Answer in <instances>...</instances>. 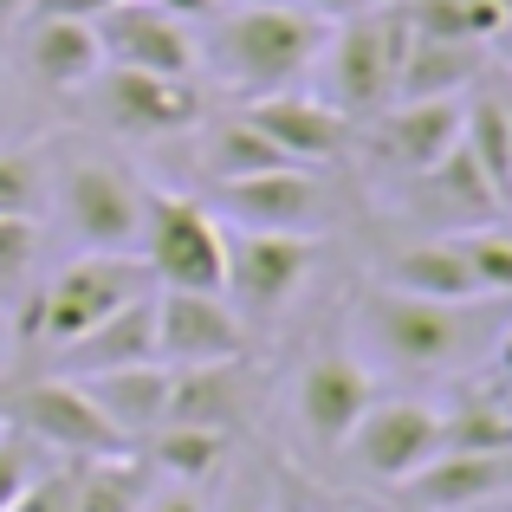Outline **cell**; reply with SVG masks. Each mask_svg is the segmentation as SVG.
<instances>
[{
  "instance_id": "obj_16",
  "label": "cell",
  "mask_w": 512,
  "mask_h": 512,
  "mask_svg": "<svg viewBox=\"0 0 512 512\" xmlns=\"http://www.w3.org/2000/svg\"><path fill=\"white\" fill-rule=\"evenodd\" d=\"M415 512H487L512 493V448H448L402 480Z\"/></svg>"
},
{
  "instance_id": "obj_35",
  "label": "cell",
  "mask_w": 512,
  "mask_h": 512,
  "mask_svg": "<svg viewBox=\"0 0 512 512\" xmlns=\"http://www.w3.org/2000/svg\"><path fill=\"white\" fill-rule=\"evenodd\" d=\"M104 7H117V0H33L26 13H52V20H98Z\"/></svg>"
},
{
  "instance_id": "obj_33",
  "label": "cell",
  "mask_w": 512,
  "mask_h": 512,
  "mask_svg": "<svg viewBox=\"0 0 512 512\" xmlns=\"http://www.w3.org/2000/svg\"><path fill=\"white\" fill-rule=\"evenodd\" d=\"M208 512H279V480L273 474H240Z\"/></svg>"
},
{
  "instance_id": "obj_18",
  "label": "cell",
  "mask_w": 512,
  "mask_h": 512,
  "mask_svg": "<svg viewBox=\"0 0 512 512\" xmlns=\"http://www.w3.org/2000/svg\"><path fill=\"white\" fill-rule=\"evenodd\" d=\"M20 72L52 98H78L91 78L104 72V52L91 20H52V13H26L20 20Z\"/></svg>"
},
{
  "instance_id": "obj_13",
  "label": "cell",
  "mask_w": 512,
  "mask_h": 512,
  "mask_svg": "<svg viewBox=\"0 0 512 512\" xmlns=\"http://www.w3.org/2000/svg\"><path fill=\"white\" fill-rule=\"evenodd\" d=\"M247 318L227 305V292H156V357L169 370H188V363H227L247 357Z\"/></svg>"
},
{
  "instance_id": "obj_34",
  "label": "cell",
  "mask_w": 512,
  "mask_h": 512,
  "mask_svg": "<svg viewBox=\"0 0 512 512\" xmlns=\"http://www.w3.org/2000/svg\"><path fill=\"white\" fill-rule=\"evenodd\" d=\"M137 512H208V487H188V480H163V487H156L150 480V493H143Z\"/></svg>"
},
{
  "instance_id": "obj_32",
  "label": "cell",
  "mask_w": 512,
  "mask_h": 512,
  "mask_svg": "<svg viewBox=\"0 0 512 512\" xmlns=\"http://www.w3.org/2000/svg\"><path fill=\"white\" fill-rule=\"evenodd\" d=\"M7 512H78V474H72V461H59V467H39L33 474V487L20 493Z\"/></svg>"
},
{
  "instance_id": "obj_17",
  "label": "cell",
  "mask_w": 512,
  "mask_h": 512,
  "mask_svg": "<svg viewBox=\"0 0 512 512\" xmlns=\"http://www.w3.org/2000/svg\"><path fill=\"white\" fill-rule=\"evenodd\" d=\"M253 396H260V370L247 357L227 363H188V370H169V428H214V435H234L253 415Z\"/></svg>"
},
{
  "instance_id": "obj_23",
  "label": "cell",
  "mask_w": 512,
  "mask_h": 512,
  "mask_svg": "<svg viewBox=\"0 0 512 512\" xmlns=\"http://www.w3.org/2000/svg\"><path fill=\"white\" fill-rule=\"evenodd\" d=\"M383 286L409 292V299H448V305L480 299L474 273H467L461 247H454V234H435V240H415V247L389 253V260H383Z\"/></svg>"
},
{
  "instance_id": "obj_31",
  "label": "cell",
  "mask_w": 512,
  "mask_h": 512,
  "mask_svg": "<svg viewBox=\"0 0 512 512\" xmlns=\"http://www.w3.org/2000/svg\"><path fill=\"white\" fill-rule=\"evenodd\" d=\"M39 467H46V461H39V448H33V441H26L20 428H7V422H0V512H7V506L20 500L26 487H33V474H39Z\"/></svg>"
},
{
  "instance_id": "obj_24",
  "label": "cell",
  "mask_w": 512,
  "mask_h": 512,
  "mask_svg": "<svg viewBox=\"0 0 512 512\" xmlns=\"http://www.w3.org/2000/svg\"><path fill=\"white\" fill-rule=\"evenodd\" d=\"M227 448H234V435H214V428H169V422L156 428V435L137 441V454L150 461V474L188 480V487H208V480H221Z\"/></svg>"
},
{
  "instance_id": "obj_12",
  "label": "cell",
  "mask_w": 512,
  "mask_h": 512,
  "mask_svg": "<svg viewBox=\"0 0 512 512\" xmlns=\"http://www.w3.org/2000/svg\"><path fill=\"white\" fill-rule=\"evenodd\" d=\"M214 214L227 227H273V234H318L325 221V182L305 163H279L240 182H214Z\"/></svg>"
},
{
  "instance_id": "obj_6",
  "label": "cell",
  "mask_w": 512,
  "mask_h": 512,
  "mask_svg": "<svg viewBox=\"0 0 512 512\" xmlns=\"http://www.w3.org/2000/svg\"><path fill=\"white\" fill-rule=\"evenodd\" d=\"M137 260L150 266L156 286L175 292H221V266H227V227L214 208L188 195H150L143 208V240Z\"/></svg>"
},
{
  "instance_id": "obj_44",
  "label": "cell",
  "mask_w": 512,
  "mask_h": 512,
  "mask_svg": "<svg viewBox=\"0 0 512 512\" xmlns=\"http://www.w3.org/2000/svg\"><path fill=\"white\" fill-rule=\"evenodd\" d=\"M487 512H493V506H487ZM500 512H512V493H506V500H500Z\"/></svg>"
},
{
  "instance_id": "obj_28",
  "label": "cell",
  "mask_w": 512,
  "mask_h": 512,
  "mask_svg": "<svg viewBox=\"0 0 512 512\" xmlns=\"http://www.w3.org/2000/svg\"><path fill=\"white\" fill-rule=\"evenodd\" d=\"M448 448H512L506 396H461L454 409H441V454Z\"/></svg>"
},
{
  "instance_id": "obj_30",
  "label": "cell",
  "mask_w": 512,
  "mask_h": 512,
  "mask_svg": "<svg viewBox=\"0 0 512 512\" xmlns=\"http://www.w3.org/2000/svg\"><path fill=\"white\" fill-rule=\"evenodd\" d=\"M39 260V221H0V305H20Z\"/></svg>"
},
{
  "instance_id": "obj_46",
  "label": "cell",
  "mask_w": 512,
  "mask_h": 512,
  "mask_svg": "<svg viewBox=\"0 0 512 512\" xmlns=\"http://www.w3.org/2000/svg\"><path fill=\"white\" fill-rule=\"evenodd\" d=\"M506 20H512V0H506Z\"/></svg>"
},
{
  "instance_id": "obj_39",
  "label": "cell",
  "mask_w": 512,
  "mask_h": 512,
  "mask_svg": "<svg viewBox=\"0 0 512 512\" xmlns=\"http://www.w3.org/2000/svg\"><path fill=\"white\" fill-rule=\"evenodd\" d=\"M487 52H493V59H500V65H506V72H512V20H506V26H500V33H493V39H487Z\"/></svg>"
},
{
  "instance_id": "obj_36",
  "label": "cell",
  "mask_w": 512,
  "mask_h": 512,
  "mask_svg": "<svg viewBox=\"0 0 512 512\" xmlns=\"http://www.w3.org/2000/svg\"><path fill=\"white\" fill-rule=\"evenodd\" d=\"M150 7H163V13H175V20H188V26H201L208 13H221L214 0H150Z\"/></svg>"
},
{
  "instance_id": "obj_2",
  "label": "cell",
  "mask_w": 512,
  "mask_h": 512,
  "mask_svg": "<svg viewBox=\"0 0 512 512\" xmlns=\"http://www.w3.org/2000/svg\"><path fill=\"white\" fill-rule=\"evenodd\" d=\"M500 305L506 299L448 305V299H409V292L376 286L363 299L357 325H363V344L383 363H396V370H461L467 357L500 344V331H506Z\"/></svg>"
},
{
  "instance_id": "obj_9",
  "label": "cell",
  "mask_w": 512,
  "mask_h": 512,
  "mask_svg": "<svg viewBox=\"0 0 512 512\" xmlns=\"http://www.w3.org/2000/svg\"><path fill=\"white\" fill-rule=\"evenodd\" d=\"M344 454L357 461L363 480L376 487H402L422 461L441 454V402L428 396H389V402H370L350 428Z\"/></svg>"
},
{
  "instance_id": "obj_1",
  "label": "cell",
  "mask_w": 512,
  "mask_h": 512,
  "mask_svg": "<svg viewBox=\"0 0 512 512\" xmlns=\"http://www.w3.org/2000/svg\"><path fill=\"white\" fill-rule=\"evenodd\" d=\"M331 20L325 13H305L292 0H273V7H221L201 20L195 39V65H208L227 91H247V98H266V91H292L325 52Z\"/></svg>"
},
{
  "instance_id": "obj_42",
  "label": "cell",
  "mask_w": 512,
  "mask_h": 512,
  "mask_svg": "<svg viewBox=\"0 0 512 512\" xmlns=\"http://www.w3.org/2000/svg\"><path fill=\"white\" fill-rule=\"evenodd\" d=\"M214 7H273V0H214Z\"/></svg>"
},
{
  "instance_id": "obj_29",
  "label": "cell",
  "mask_w": 512,
  "mask_h": 512,
  "mask_svg": "<svg viewBox=\"0 0 512 512\" xmlns=\"http://www.w3.org/2000/svg\"><path fill=\"white\" fill-rule=\"evenodd\" d=\"M454 247H461L480 299H512V234L506 227H493V221L487 227H461Z\"/></svg>"
},
{
  "instance_id": "obj_20",
  "label": "cell",
  "mask_w": 512,
  "mask_h": 512,
  "mask_svg": "<svg viewBox=\"0 0 512 512\" xmlns=\"http://www.w3.org/2000/svg\"><path fill=\"white\" fill-rule=\"evenodd\" d=\"M156 357V292H143V299L117 305L104 325H91L85 338L59 344L46 363V376H98V370H124V363H150ZM163 363V357H156Z\"/></svg>"
},
{
  "instance_id": "obj_41",
  "label": "cell",
  "mask_w": 512,
  "mask_h": 512,
  "mask_svg": "<svg viewBox=\"0 0 512 512\" xmlns=\"http://www.w3.org/2000/svg\"><path fill=\"white\" fill-rule=\"evenodd\" d=\"M279 512H305V506H299V487H292V480H279Z\"/></svg>"
},
{
  "instance_id": "obj_27",
  "label": "cell",
  "mask_w": 512,
  "mask_h": 512,
  "mask_svg": "<svg viewBox=\"0 0 512 512\" xmlns=\"http://www.w3.org/2000/svg\"><path fill=\"white\" fill-rule=\"evenodd\" d=\"M46 195H52L46 150L7 143V150H0V221H39V214H46Z\"/></svg>"
},
{
  "instance_id": "obj_21",
  "label": "cell",
  "mask_w": 512,
  "mask_h": 512,
  "mask_svg": "<svg viewBox=\"0 0 512 512\" xmlns=\"http://www.w3.org/2000/svg\"><path fill=\"white\" fill-rule=\"evenodd\" d=\"M78 389H85L91 402H98V415L117 428V435L137 448L143 435H156L169 415V363H124V370H98V376H78Z\"/></svg>"
},
{
  "instance_id": "obj_37",
  "label": "cell",
  "mask_w": 512,
  "mask_h": 512,
  "mask_svg": "<svg viewBox=\"0 0 512 512\" xmlns=\"http://www.w3.org/2000/svg\"><path fill=\"white\" fill-rule=\"evenodd\" d=\"M299 506L305 512H363L357 500H344V493H312V487H299Z\"/></svg>"
},
{
  "instance_id": "obj_4",
  "label": "cell",
  "mask_w": 512,
  "mask_h": 512,
  "mask_svg": "<svg viewBox=\"0 0 512 512\" xmlns=\"http://www.w3.org/2000/svg\"><path fill=\"white\" fill-rule=\"evenodd\" d=\"M409 52V20L402 7H350L344 20H331L325 52H318V98L331 111H344L350 124L376 117L396 98V72Z\"/></svg>"
},
{
  "instance_id": "obj_14",
  "label": "cell",
  "mask_w": 512,
  "mask_h": 512,
  "mask_svg": "<svg viewBox=\"0 0 512 512\" xmlns=\"http://www.w3.org/2000/svg\"><path fill=\"white\" fill-rule=\"evenodd\" d=\"M104 65H130V72H163V78H188L195 72V26L175 13L150 7V0H117L91 20Z\"/></svg>"
},
{
  "instance_id": "obj_15",
  "label": "cell",
  "mask_w": 512,
  "mask_h": 512,
  "mask_svg": "<svg viewBox=\"0 0 512 512\" xmlns=\"http://www.w3.org/2000/svg\"><path fill=\"white\" fill-rule=\"evenodd\" d=\"M247 117L266 143L286 150V163H305V169H325V163H344L350 143H357V124L344 111H331L318 91H266V98H247Z\"/></svg>"
},
{
  "instance_id": "obj_19",
  "label": "cell",
  "mask_w": 512,
  "mask_h": 512,
  "mask_svg": "<svg viewBox=\"0 0 512 512\" xmlns=\"http://www.w3.org/2000/svg\"><path fill=\"white\" fill-rule=\"evenodd\" d=\"M506 201L493 195V182L480 175V163L454 143L448 156H441L435 169L409 175V214L428 227H441V234H461V227H487L493 214H500Z\"/></svg>"
},
{
  "instance_id": "obj_7",
  "label": "cell",
  "mask_w": 512,
  "mask_h": 512,
  "mask_svg": "<svg viewBox=\"0 0 512 512\" xmlns=\"http://www.w3.org/2000/svg\"><path fill=\"white\" fill-rule=\"evenodd\" d=\"M318 266V234H273V227H227L221 292L247 318H279Z\"/></svg>"
},
{
  "instance_id": "obj_43",
  "label": "cell",
  "mask_w": 512,
  "mask_h": 512,
  "mask_svg": "<svg viewBox=\"0 0 512 512\" xmlns=\"http://www.w3.org/2000/svg\"><path fill=\"white\" fill-rule=\"evenodd\" d=\"M350 7H396V0H350Z\"/></svg>"
},
{
  "instance_id": "obj_40",
  "label": "cell",
  "mask_w": 512,
  "mask_h": 512,
  "mask_svg": "<svg viewBox=\"0 0 512 512\" xmlns=\"http://www.w3.org/2000/svg\"><path fill=\"white\" fill-rule=\"evenodd\" d=\"M26 7H33V0H0V33H13V26L26 20Z\"/></svg>"
},
{
  "instance_id": "obj_11",
  "label": "cell",
  "mask_w": 512,
  "mask_h": 512,
  "mask_svg": "<svg viewBox=\"0 0 512 512\" xmlns=\"http://www.w3.org/2000/svg\"><path fill=\"white\" fill-rule=\"evenodd\" d=\"M454 143H461V98L383 104L376 117H363V156L383 175H396V182L435 169Z\"/></svg>"
},
{
  "instance_id": "obj_47",
  "label": "cell",
  "mask_w": 512,
  "mask_h": 512,
  "mask_svg": "<svg viewBox=\"0 0 512 512\" xmlns=\"http://www.w3.org/2000/svg\"><path fill=\"white\" fill-rule=\"evenodd\" d=\"M506 104H512V85H506Z\"/></svg>"
},
{
  "instance_id": "obj_22",
  "label": "cell",
  "mask_w": 512,
  "mask_h": 512,
  "mask_svg": "<svg viewBox=\"0 0 512 512\" xmlns=\"http://www.w3.org/2000/svg\"><path fill=\"white\" fill-rule=\"evenodd\" d=\"M493 52L474 46V39H428L409 26V52H402L396 72V98L389 104H415V98H467L480 72H487Z\"/></svg>"
},
{
  "instance_id": "obj_26",
  "label": "cell",
  "mask_w": 512,
  "mask_h": 512,
  "mask_svg": "<svg viewBox=\"0 0 512 512\" xmlns=\"http://www.w3.org/2000/svg\"><path fill=\"white\" fill-rule=\"evenodd\" d=\"M279 163H286V150L266 143L240 111L201 130V169H208L214 182H240V175H260V169H279Z\"/></svg>"
},
{
  "instance_id": "obj_5",
  "label": "cell",
  "mask_w": 512,
  "mask_h": 512,
  "mask_svg": "<svg viewBox=\"0 0 512 512\" xmlns=\"http://www.w3.org/2000/svg\"><path fill=\"white\" fill-rule=\"evenodd\" d=\"M52 195H59V214H65V227H72L78 247H91V253H137L150 188L117 163V156L65 150L59 175H52Z\"/></svg>"
},
{
  "instance_id": "obj_8",
  "label": "cell",
  "mask_w": 512,
  "mask_h": 512,
  "mask_svg": "<svg viewBox=\"0 0 512 512\" xmlns=\"http://www.w3.org/2000/svg\"><path fill=\"white\" fill-rule=\"evenodd\" d=\"M91 104L98 117L130 143H163V137H195L208 124V104L188 78H163V72H130V65H104L91 78Z\"/></svg>"
},
{
  "instance_id": "obj_45",
  "label": "cell",
  "mask_w": 512,
  "mask_h": 512,
  "mask_svg": "<svg viewBox=\"0 0 512 512\" xmlns=\"http://www.w3.org/2000/svg\"><path fill=\"white\" fill-rule=\"evenodd\" d=\"M506 415H512V389H506Z\"/></svg>"
},
{
  "instance_id": "obj_38",
  "label": "cell",
  "mask_w": 512,
  "mask_h": 512,
  "mask_svg": "<svg viewBox=\"0 0 512 512\" xmlns=\"http://www.w3.org/2000/svg\"><path fill=\"white\" fill-rule=\"evenodd\" d=\"M292 7H305V13H325V20H344V13H350V0H292Z\"/></svg>"
},
{
  "instance_id": "obj_3",
  "label": "cell",
  "mask_w": 512,
  "mask_h": 512,
  "mask_svg": "<svg viewBox=\"0 0 512 512\" xmlns=\"http://www.w3.org/2000/svg\"><path fill=\"white\" fill-rule=\"evenodd\" d=\"M143 292H156V279L137 253H91L85 247L46 286L20 292V305H13V350H20V363L33 350H59V344L85 338L91 325H104L117 305L143 299Z\"/></svg>"
},
{
  "instance_id": "obj_25",
  "label": "cell",
  "mask_w": 512,
  "mask_h": 512,
  "mask_svg": "<svg viewBox=\"0 0 512 512\" xmlns=\"http://www.w3.org/2000/svg\"><path fill=\"white\" fill-rule=\"evenodd\" d=\"M78 474V512H137L143 493H150V461L130 448L117 454H91V461H72Z\"/></svg>"
},
{
  "instance_id": "obj_10",
  "label": "cell",
  "mask_w": 512,
  "mask_h": 512,
  "mask_svg": "<svg viewBox=\"0 0 512 512\" xmlns=\"http://www.w3.org/2000/svg\"><path fill=\"white\" fill-rule=\"evenodd\" d=\"M376 402V383L370 370H363L350 350L325 344L305 357L299 383H292V422H299V435L312 441L318 454H344L350 428H357V415Z\"/></svg>"
}]
</instances>
